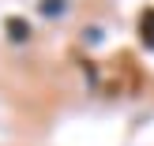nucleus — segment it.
Wrapping results in <instances>:
<instances>
[{
    "label": "nucleus",
    "mask_w": 154,
    "mask_h": 146,
    "mask_svg": "<svg viewBox=\"0 0 154 146\" xmlns=\"http://www.w3.org/2000/svg\"><path fill=\"white\" fill-rule=\"evenodd\" d=\"M139 37L147 49H154V7H147V11L139 15Z\"/></svg>",
    "instance_id": "1"
},
{
    "label": "nucleus",
    "mask_w": 154,
    "mask_h": 146,
    "mask_svg": "<svg viewBox=\"0 0 154 146\" xmlns=\"http://www.w3.org/2000/svg\"><path fill=\"white\" fill-rule=\"evenodd\" d=\"M8 34H11L15 41H23V37L30 34V26H26V22H23V19H8Z\"/></svg>",
    "instance_id": "2"
},
{
    "label": "nucleus",
    "mask_w": 154,
    "mask_h": 146,
    "mask_svg": "<svg viewBox=\"0 0 154 146\" xmlns=\"http://www.w3.org/2000/svg\"><path fill=\"white\" fill-rule=\"evenodd\" d=\"M42 11L45 15H60L64 11V0H42Z\"/></svg>",
    "instance_id": "3"
}]
</instances>
